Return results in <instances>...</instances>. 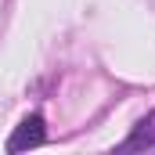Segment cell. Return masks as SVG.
<instances>
[{
	"instance_id": "6da1fadb",
	"label": "cell",
	"mask_w": 155,
	"mask_h": 155,
	"mask_svg": "<svg viewBox=\"0 0 155 155\" xmlns=\"http://www.w3.org/2000/svg\"><path fill=\"white\" fill-rule=\"evenodd\" d=\"M47 141V130H43V116L33 112V116H25L18 126H15V134H11V141H7V152H25V148H36Z\"/></svg>"
}]
</instances>
